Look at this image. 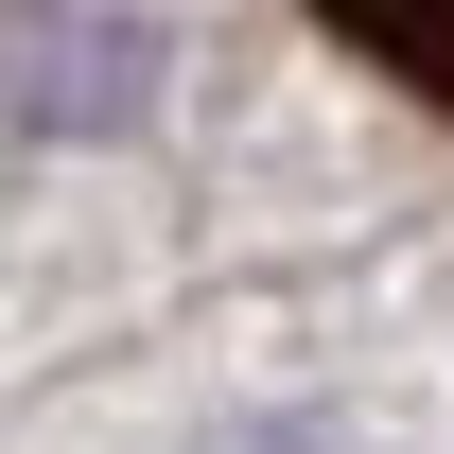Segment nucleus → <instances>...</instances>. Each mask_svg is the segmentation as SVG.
<instances>
[{
    "mask_svg": "<svg viewBox=\"0 0 454 454\" xmlns=\"http://www.w3.org/2000/svg\"><path fill=\"white\" fill-rule=\"evenodd\" d=\"M315 18H333L385 88H419V106L454 122V0H315Z\"/></svg>",
    "mask_w": 454,
    "mask_h": 454,
    "instance_id": "f03ea898",
    "label": "nucleus"
},
{
    "mask_svg": "<svg viewBox=\"0 0 454 454\" xmlns=\"http://www.w3.org/2000/svg\"><path fill=\"white\" fill-rule=\"evenodd\" d=\"M227 454H333V437H315V419H245Z\"/></svg>",
    "mask_w": 454,
    "mask_h": 454,
    "instance_id": "7ed1b4c3",
    "label": "nucleus"
},
{
    "mask_svg": "<svg viewBox=\"0 0 454 454\" xmlns=\"http://www.w3.org/2000/svg\"><path fill=\"white\" fill-rule=\"evenodd\" d=\"M0 106L53 122V140L140 122L158 106V35H140V18H18V35H0Z\"/></svg>",
    "mask_w": 454,
    "mask_h": 454,
    "instance_id": "f257e3e1",
    "label": "nucleus"
}]
</instances>
